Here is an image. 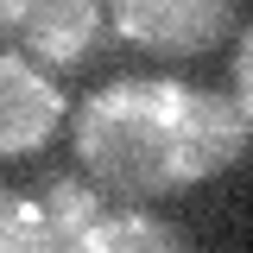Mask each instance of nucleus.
Segmentation results:
<instances>
[{"mask_svg": "<svg viewBox=\"0 0 253 253\" xmlns=\"http://www.w3.org/2000/svg\"><path fill=\"white\" fill-rule=\"evenodd\" d=\"M108 26L114 38L152 57H203L228 32H241V6L234 0H114Z\"/></svg>", "mask_w": 253, "mask_h": 253, "instance_id": "obj_4", "label": "nucleus"}, {"mask_svg": "<svg viewBox=\"0 0 253 253\" xmlns=\"http://www.w3.org/2000/svg\"><path fill=\"white\" fill-rule=\"evenodd\" d=\"M234 108H241V121L253 126V19L241 26V38H234Z\"/></svg>", "mask_w": 253, "mask_h": 253, "instance_id": "obj_7", "label": "nucleus"}, {"mask_svg": "<svg viewBox=\"0 0 253 253\" xmlns=\"http://www.w3.org/2000/svg\"><path fill=\"white\" fill-rule=\"evenodd\" d=\"M253 146L234 95L184 76H108L70 114V152L101 196L152 203L234 171Z\"/></svg>", "mask_w": 253, "mask_h": 253, "instance_id": "obj_1", "label": "nucleus"}, {"mask_svg": "<svg viewBox=\"0 0 253 253\" xmlns=\"http://www.w3.org/2000/svg\"><path fill=\"white\" fill-rule=\"evenodd\" d=\"M44 221H51V241L57 253H196L190 234L171 215H158L146 203H121V196H101L89 177L63 171L44 184Z\"/></svg>", "mask_w": 253, "mask_h": 253, "instance_id": "obj_2", "label": "nucleus"}, {"mask_svg": "<svg viewBox=\"0 0 253 253\" xmlns=\"http://www.w3.org/2000/svg\"><path fill=\"white\" fill-rule=\"evenodd\" d=\"M70 95L51 70L0 51V158H26V152H44L70 126Z\"/></svg>", "mask_w": 253, "mask_h": 253, "instance_id": "obj_5", "label": "nucleus"}, {"mask_svg": "<svg viewBox=\"0 0 253 253\" xmlns=\"http://www.w3.org/2000/svg\"><path fill=\"white\" fill-rule=\"evenodd\" d=\"M0 253H57L44 203L26 196V190H13L6 177H0Z\"/></svg>", "mask_w": 253, "mask_h": 253, "instance_id": "obj_6", "label": "nucleus"}, {"mask_svg": "<svg viewBox=\"0 0 253 253\" xmlns=\"http://www.w3.org/2000/svg\"><path fill=\"white\" fill-rule=\"evenodd\" d=\"M108 6L101 0H0V51L38 70H89L108 51Z\"/></svg>", "mask_w": 253, "mask_h": 253, "instance_id": "obj_3", "label": "nucleus"}]
</instances>
